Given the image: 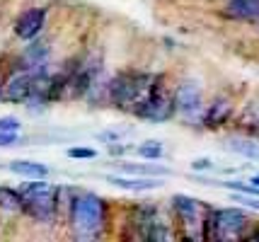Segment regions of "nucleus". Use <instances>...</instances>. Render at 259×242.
Segmentation results:
<instances>
[{
	"label": "nucleus",
	"mask_w": 259,
	"mask_h": 242,
	"mask_svg": "<svg viewBox=\"0 0 259 242\" xmlns=\"http://www.w3.org/2000/svg\"><path fill=\"white\" fill-rule=\"evenodd\" d=\"M237 204H245L249 208H257L259 211V196H249V194H242V196H235Z\"/></svg>",
	"instance_id": "25"
},
{
	"label": "nucleus",
	"mask_w": 259,
	"mask_h": 242,
	"mask_svg": "<svg viewBox=\"0 0 259 242\" xmlns=\"http://www.w3.org/2000/svg\"><path fill=\"white\" fill-rule=\"evenodd\" d=\"M162 80L158 75H150V73H134V70H126L119 73L109 85H107V92H109V102L116 109H126V112H134L146 102L150 92L155 90V85Z\"/></svg>",
	"instance_id": "1"
},
{
	"label": "nucleus",
	"mask_w": 259,
	"mask_h": 242,
	"mask_svg": "<svg viewBox=\"0 0 259 242\" xmlns=\"http://www.w3.org/2000/svg\"><path fill=\"white\" fill-rule=\"evenodd\" d=\"M249 237H257V240H259V228H257V230H254V232H252Z\"/></svg>",
	"instance_id": "27"
},
{
	"label": "nucleus",
	"mask_w": 259,
	"mask_h": 242,
	"mask_svg": "<svg viewBox=\"0 0 259 242\" xmlns=\"http://www.w3.org/2000/svg\"><path fill=\"white\" fill-rule=\"evenodd\" d=\"M177 114V107H175V94L167 92L162 87V80L155 85V90L150 92L146 102L136 109V116L146 119V121H153V124H160V121H167Z\"/></svg>",
	"instance_id": "6"
},
{
	"label": "nucleus",
	"mask_w": 259,
	"mask_h": 242,
	"mask_svg": "<svg viewBox=\"0 0 259 242\" xmlns=\"http://www.w3.org/2000/svg\"><path fill=\"white\" fill-rule=\"evenodd\" d=\"M175 107H177V114H182L184 119H196L199 114L203 119L201 85L196 80H182L175 90Z\"/></svg>",
	"instance_id": "7"
},
{
	"label": "nucleus",
	"mask_w": 259,
	"mask_h": 242,
	"mask_svg": "<svg viewBox=\"0 0 259 242\" xmlns=\"http://www.w3.org/2000/svg\"><path fill=\"white\" fill-rule=\"evenodd\" d=\"M20 119L17 116H3L0 119V131H20Z\"/></svg>",
	"instance_id": "21"
},
{
	"label": "nucleus",
	"mask_w": 259,
	"mask_h": 242,
	"mask_svg": "<svg viewBox=\"0 0 259 242\" xmlns=\"http://www.w3.org/2000/svg\"><path fill=\"white\" fill-rule=\"evenodd\" d=\"M249 216L242 208H215L211 211L208 220V237L215 240H237V237H247Z\"/></svg>",
	"instance_id": "5"
},
{
	"label": "nucleus",
	"mask_w": 259,
	"mask_h": 242,
	"mask_svg": "<svg viewBox=\"0 0 259 242\" xmlns=\"http://www.w3.org/2000/svg\"><path fill=\"white\" fill-rule=\"evenodd\" d=\"M34 92V73L32 70H24V68H17L15 73L10 75V80L3 85V100L5 102H12V104H20V102H27Z\"/></svg>",
	"instance_id": "8"
},
{
	"label": "nucleus",
	"mask_w": 259,
	"mask_h": 242,
	"mask_svg": "<svg viewBox=\"0 0 259 242\" xmlns=\"http://www.w3.org/2000/svg\"><path fill=\"white\" fill-rule=\"evenodd\" d=\"M8 167H10V172L20 174V177H29V179H46V174H49L46 165L34 160H12Z\"/></svg>",
	"instance_id": "14"
},
{
	"label": "nucleus",
	"mask_w": 259,
	"mask_h": 242,
	"mask_svg": "<svg viewBox=\"0 0 259 242\" xmlns=\"http://www.w3.org/2000/svg\"><path fill=\"white\" fill-rule=\"evenodd\" d=\"M230 116H233V102H230L228 97H218V100H213V102H211V107H206V109H203L201 124L206 128L215 131V128L226 126Z\"/></svg>",
	"instance_id": "10"
},
{
	"label": "nucleus",
	"mask_w": 259,
	"mask_h": 242,
	"mask_svg": "<svg viewBox=\"0 0 259 242\" xmlns=\"http://www.w3.org/2000/svg\"><path fill=\"white\" fill-rule=\"evenodd\" d=\"M119 170L126 174H138V177H167L169 170L160 165H134V162H119Z\"/></svg>",
	"instance_id": "16"
},
{
	"label": "nucleus",
	"mask_w": 259,
	"mask_h": 242,
	"mask_svg": "<svg viewBox=\"0 0 259 242\" xmlns=\"http://www.w3.org/2000/svg\"><path fill=\"white\" fill-rule=\"evenodd\" d=\"M249 182H252V184H257V186H259V174H254V177H252Z\"/></svg>",
	"instance_id": "26"
},
{
	"label": "nucleus",
	"mask_w": 259,
	"mask_h": 242,
	"mask_svg": "<svg viewBox=\"0 0 259 242\" xmlns=\"http://www.w3.org/2000/svg\"><path fill=\"white\" fill-rule=\"evenodd\" d=\"M226 17L242 20V22H257L259 20V0H228Z\"/></svg>",
	"instance_id": "12"
},
{
	"label": "nucleus",
	"mask_w": 259,
	"mask_h": 242,
	"mask_svg": "<svg viewBox=\"0 0 259 242\" xmlns=\"http://www.w3.org/2000/svg\"><path fill=\"white\" fill-rule=\"evenodd\" d=\"M237 124L242 128H249V131H257L259 133V102H249L247 107L242 109Z\"/></svg>",
	"instance_id": "18"
},
{
	"label": "nucleus",
	"mask_w": 259,
	"mask_h": 242,
	"mask_svg": "<svg viewBox=\"0 0 259 242\" xmlns=\"http://www.w3.org/2000/svg\"><path fill=\"white\" fill-rule=\"evenodd\" d=\"M107 220V206L97 194L85 191L70 204V225L78 237H97Z\"/></svg>",
	"instance_id": "2"
},
{
	"label": "nucleus",
	"mask_w": 259,
	"mask_h": 242,
	"mask_svg": "<svg viewBox=\"0 0 259 242\" xmlns=\"http://www.w3.org/2000/svg\"><path fill=\"white\" fill-rule=\"evenodd\" d=\"M107 182L119 189H128V191H150V189H160L162 186V177H124V174H107Z\"/></svg>",
	"instance_id": "11"
},
{
	"label": "nucleus",
	"mask_w": 259,
	"mask_h": 242,
	"mask_svg": "<svg viewBox=\"0 0 259 242\" xmlns=\"http://www.w3.org/2000/svg\"><path fill=\"white\" fill-rule=\"evenodd\" d=\"M0 208H5V211H24L22 191H15V189L3 186L0 189Z\"/></svg>",
	"instance_id": "17"
},
{
	"label": "nucleus",
	"mask_w": 259,
	"mask_h": 242,
	"mask_svg": "<svg viewBox=\"0 0 259 242\" xmlns=\"http://www.w3.org/2000/svg\"><path fill=\"white\" fill-rule=\"evenodd\" d=\"M226 148L230 153H235L245 160H257L259 162V143L252 138H245V136H230L226 138Z\"/></svg>",
	"instance_id": "13"
},
{
	"label": "nucleus",
	"mask_w": 259,
	"mask_h": 242,
	"mask_svg": "<svg viewBox=\"0 0 259 242\" xmlns=\"http://www.w3.org/2000/svg\"><path fill=\"white\" fill-rule=\"evenodd\" d=\"M20 191L24 196V213H29L39 223L54 220V216H56V194H58L54 186L46 184L44 179H36V182L24 184Z\"/></svg>",
	"instance_id": "4"
},
{
	"label": "nucleus",
	"mask_w": 259,
	"mask_h": 242,
	"mask_svg": "<svg viewBox=\"0 0 259 242\" xmlns=\"http://www.w3.org/2000/svg\"><path fill=\"white\" fill-rule=\"evenodd\" d=\"M49 54H51V49H49V44L46 41H36V44H32V46L27 49L22 54V66L20 68H36V66H44V61L49 58Z\"/></svg>",
	"instance_id": "15"
},
{
	"label": "nucleus",
	"mask_w": 259,
	"mask_h": 242,
	"mask_svg": "<svg viewBox=\"0 0 259 242\" xmlns=\"http://www.w3.org/2000/svg\"><path fill=\"white\" fill-rule=\"evenodd\" d=\"M0 94H3V87H0Z\"/></svg>",
	"instance_id": "28"
},
{
	"label": "nucleus",
	"mask_w": 259,
	"mask_h": 242,
	"mask_svg": "<svg viewBox=\"0 0 259 242\" xmlns=\"http://www.w3.org/2000/svg\"><path fill=\"white\" fill-rule=\"evenodd\" d=\"M136 153L141 155V158H146V160H160L162 155H165V148H162V143L160 140H146V143H141Z\"/></svg>",
	"instance_id": "19"
},
{
	"label": "nucleus",
	"mask_w": 259,
	"mask_h": 242,
	"mask_svg": "<svg viewBox=\"0 0 259 242\" xmlns=\"http://www.w3.org/2000/svg\"><path fill=\"white\" fill-rule=\"evenodd\" d=\"M68 158H73V160H92V158H97V150L85 148V146H75V148H68Z\"/></svg>",
	"instance_id": "20"
},
{
	"label": "nucleus",
	"mask_w": 259,
	"mask_h": 242,
	"mask_svg": "<svg viewBox=\"0 0 259 242\" xmlns=\"http://www.w3.org/2000/svg\"><path fill=\"white\" fill-rule=\"evenodd\" d=\"M192 170H194V172H208V170H213V162L208 160V158L194 160V162H192Z\"/></svg>",
	"instance_id": "24"
},
{
	"label": "nucleus",
	"mask_w": 259,
	"mask_h": 242,
	"mask_svg": "<svg viewBox=\"0 0 259 242\" xmlns=\"http://www.w3.org/2000/svg\"><path fill=\"white\" fill-rule=\"evenodd\" d=\"M44 22H46L44 8H32V10H27L24 15H20V20L15 24V34L20 36V39H24V41H32L34 36L44 29Z\"/></svg>",
	"instance_id": "9"
},
{
	"label": "nucleus",
	"mask_w": 259,
	"mask_h": 242,
	"mask_svg": "<svg viewBox=\"0 0 259 242\" xmlns=\"http://www.w3.org/2000/svg\"><path fill=\"white\" fill-rule=\"evenodd\" d=\"M172 211L180 218V223L187 228V237H208V220H211V211L203 201L194 199L187 194H175L172 196Z\"/></svg>",
	"instance_id": "3"
},
{
	"label": "nucleus",
	"mask_w": 259,
	"mask_h": 242,
	"mask_svg": "<svg viewBox=\"0 0 259 242\" xmlns=\"http://www.w3.org/2000/svg\"><path fill=\"white\" fill-rule=\"evenodd\" d=\"M20 140L17 131H0V148H10Z\"/></svg>",
	"instance_id": "22"
},
{
	"label": "nucleus",
	"mask_w": 259,
	"mask_h": 242,
	"mask_svg": "<svg viewBox=\"0 0 259 242\" xmlns=\"http://www.w3.org/2000/svg\"><path fill=\"white\" fill-rule=\"evenodd\" d=\"M124 136L126 131H104V133H97V138L104 140V143H119Z\"/></svg>",
	"instance_id": "23"
}]
</instances>
